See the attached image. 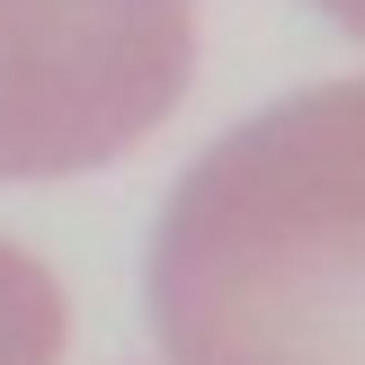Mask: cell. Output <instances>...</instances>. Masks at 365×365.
Returning <instances> with one entry per match:
<instances>
[{
  "label": "cell",
  "mask_w": 365,
  "mask_h": 365,
  "mask_svg": "<svg viewBox=\"0 0 365 365\" xmlns=\"http://www.w3.org/2000/svg\"><path fill=\"white\" fill-rule=\"evenodd\" d=\"M143 285L178 365H365V81L294 89L205 143Z\"/></svg>",
  "instance_id": "1"
},
{
  "label": "cell",
  "mask_w": 365,
  "mask_h": 365,
  "mask_svg": "<svg viewBox=\"0 0 365 365\" xmlns=\"http://www.w3.org/2000/svg\"><path fill=\"white\" fill-rule=\"evenodd\" d=\"M196 71V0H0V178L152 143Z\"/></svg>",
  "instance_id": "2"
},
{
  "label": "cell",
  "mask_w": 365,
  "mask_h": 365,
  "mask_svg": "<svg viewBox=\"0 0 365 365\" xmlns=\"http://www.w3.org/2000/svg\"><path fill=\"white\" fill-rule=\"evenodd\" d=\"M0 365H63V285L0 241Z\"/></svg>",
  "instance_id": "3"
},
{
  "label": "cell",
  "mask_w": 365,
  "mask_h": 365,
  "mask_svg": "<svg viewBox=\"0 0 365 365\" xmlns=\"http://www.w3.org/2000/svg\"><path fill=\"white\" fill-rule=\"evenodd\" d=\"M303 9H321L330 27H348V36H365V0H303Z\"/></svg>",
  "instance_id": "4"
}]
</instances>
